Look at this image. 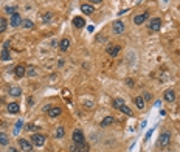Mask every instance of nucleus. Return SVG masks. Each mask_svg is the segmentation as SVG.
Wrapping results in <instances>:
<instances>
[{"instance_id":"1","label":"nucleus","mask_w":180,"mask_h":152,"mask_svg":"<svg viewBox=\"0 0 180 152\" xmlns=\"http://www.w3.org/2000/svg\"><path fill=\"white\" fill-rule=\"evenodd\" d=\"M44 143H45V135H42V134H33L31 135V144L33 146L40 147V146H44Z\"/></svg>"},{"instance_id":"2","label":"nucleus","mask_w":180,"mask_h":152,"mask_svg":"<svg viewBox=\"0 0 180 152\" xmlns=\"http://www.w3.org/2000/svg\"><path fill=\"white\" fill-rule=\"evenodd\" d=\"M171 141V134L169 132H163L159 138V147H166Z\"/></svg>"},{"instance_id":"3","label":"nucleus","mask_w":180,"mask_h":152,"mask_svg":"<svg viewBox=\"0 0 180 152\" xmlns=\"http://www.w3.org/2000/svg\"><path fill=\"white\" fill-rule=\"evenodd\" d=\"M45 110L48 112V115L51 118H56V116H59L62 113V109L58 107V106H48V107H45Z\"/></svg>"},{"instance_id":"4","label":"nucleus","mask_w":180,"mask_h":152,"mask_svg":"<svg viewBox=\"0 0 180 152\" xmlns=\"http://www.w3.org/2000/svg\"><path fill=\"white\" fill-rule=\"evenodd\" d=\"M70 150H71V152H89L90 147H89V144H86V143H79V144L75 143V144L70 147Z\"/></svg>"},{"instance_id":"5","label":"nucleus","mask_w":180,"mask_h":152,"mask_svg":"<svg viewBox=\"0 0 180 152\" xmlns=\"http://www.w3.org/2000/svg\"><path fill=\"white\" fill-rule=\"evenodd\" d=\"M19 146H20V149H22L23 152H31V150H33L31 141L25 140V138H20V140H19Z\"/></svg>"},{"instance_id":"6","label":"nucleus","mask_w":180,"mask_h":152,"mask_svg":"<svg viewBox=\"0 0 180 152\" xmlns=\"http://www.w3.org/2000/svg\"><path fill=\"white\" fill-rule=\"evenodd\" d=\"M160 27H162V20H160L159 17L151 19V22H149V30H151V31H159Z\"/></svg>"},{"instance_id":"7","label":"nucleus","mask_w":180,"mask_h":152,"mask_svg":"<svg viewBox=\"0 0 180 152\" xmlns=\"http://www.w3.org/2000/svg\"><path fill=\"white\" fill-rule=\"evenodd\" d=\"M112 30H113L115 34H121V33H124L126 27H124V23H123L121 20H117V22H113V25H112Z\"/></svg>"},{"instance_id":"8","label":"nucleus","mask_w":180,"mask_h":152,"mask_svg":"<svg viewBox=\"0 0 180 152\" xmlns=\"http://www.w3.org/2000/svg\"><path fill=\"white\" fill-rule=\"evenodd\" d=\"M71 138H73V143H76V144H79V143H84V134H82V131H73V135H71Z\"/></svg>"},{"instance_id":"9","label":"nucleus","mask_w":180,"mask_h":152,"mask_svg":"<svg viewBox=\"0 0 180 152\" xmlns=\"http://www.w3.org/2000/svg\"><path fill=\"white\" fill-rule=\"evenodd\" d=\"M10 23H11V27H20L22 25V17H20V14L19 13H14L13 16H11V20H10Z\"/></svg>"},{"instance_id":"10","label":"nucleus","mask_w":180,"mask_h":152,"mask_svg":"<svg viewBox=\"0 0 180 152\" xmlns=\"http://www.w3.org/2000/svg\"><path fill=\"white\" fill-rule=\"evenodd\" d=\"M14 74H16V78H23V76L27 74V68H25V65H22V64L16 65V68H14Z\"/></svg>"},{"instance_id":"11","label":"nucleus","mask_w":180,"mask_h":152,"mask_svg":"<svg viewBox=\"0 0 180 152\" xmlns=\"http://www.w3.org/2000/svg\"><path fill=\"white\" fill-rule=\"evenodd\" d=\"M163 98H165V101H168V103H174L175 101V92L172 89H168V90H165Z\"/></svg>"},{"instance_id":"12","label":"nucleus","mask_w":180,"mask_h":152,"mask_svg":"<svg viewBox=\"0 0 180 152\" xmlns=\"http://www.w3.org/2000/svg\"><path fill=\"white\" fill-rule=\"evenodd\" d=\"M147 17H149V13H141V14L134 17V23L135 25H141V23H144L147 20Z\"/></svg>"},{"instance_id":"13","label":"nucleus","mask_w":180,"mask_h":152,"mask_svg":"<svg viewBox=\"0 0 180 152\" xmlns=\"http://www.w3.org/2000/svg\"><path fill=\"white\" fill-rule=\"evenodd\" d=\"M120 50H121V48H120V45H109L106 51H107V55H109V56H113V58H115V56H118V55H120Z\"/></svg>"},{"instance_id":"14","label":"nucleus","mask_w":180,"mask_h":152,"mask_svg":"<svg viewBox=\"0 0 180 152\" xmlns=\"http://www.w3.org/2000/svg\"><path fill=\"white\" fill-rule=\"evenodd\" d=\"M68 48H70V39H67V37L61 39V42H59V50H61V51H67Z\"/></svg>"},{"instance_id":"15","label":"nucleus","mask_w":180,"mask_h":152,"mask_svg":"<svg viewBox=\"0 0 180 152\" xmlns=\"http://www.w3.org/2000/svg\"><path fill=\"white\" fill-rule=\"evenodd\" d=\"M81 11H82L84 14H93L95 8H93V5H90V3H82V5H81Z\"/></svg>"},{"instance_id":"16","label":"nucleus","mask_w":180,"mask_h":152,"mask_svg":"<svg viewBox=\"0 0 180 152\" xmlns=\"http://www.w3.org/2000/svg\"><path fill=\"white\" fill-rule=\"evenodd\" d=\"M8 112L10 113H19L20 112V106L17 103H10L8 104Z\"/></svg>"},{"instance_id":"17","label":"nucleus","mask_w":180,"mask_h":152,"mask_svg":"<svg viewBox=\"0 0 180 152\" xmlns=\"http://www.w3.org/2000/svg\"><path fill=\"white\" fill-rule=\"evenodd\" d=\"M73 25L76 28H82V27H86V20L82 17H75L73 19Z\"/></svg>"},{"instance_id":"18","label":"nucleus","mask_w":180,"mask_h":152,"mask_svg":"<svg viewBox=\"0 0 180 152\" xmlns=\"http://www.w3.org/2000/svg\"><path fill=\"white\" fill-rule=\"evenodd\" d=\"M64 135H65V127L64 126H58L55 131V138H64Z\"/></svg>"},{"instance_id":"19","label":"nucleus","mask_w":180,"mask_h":152,"mask_svg":"<svg viewBox=\"0 0 180 152\" xmlns=\"http://www.w3.org/2000/svg\"><path fill=\"white\" fill-rule=\"evenodd\" d=\"M113 123H115V118L113 116H106L104 120L101 121V126H102V127H107V126H110Z\"/></svg>"},{"instance_id":"20","label":"nucleus","mask_w":180,"mask_h":152,"mask_svg":"<svg viewBox=\"0 0 180 152\" xmlns=\"http://www.w3.org/2000/svg\"><path fill=\"white\" fill-rule=\"evenodd\" d=\"M10 95L14 96V98H17V96L22 95V89L20 87H13V89H10Z\"/></svg>"},{"instance_id":"21","label":"nucleus","mask_w":180,"mask_h":152,"mask_svg":"<svg viewBox=\"0 0 180 152\" xmlns=\"http://www.w3.org/2000/svg\"><path fill=\"white\" fill-rule=\"evenodd\" d=\"M22 27L27 28V30H31V28H34V23H33V20L25 19V20H22Z\"/></svg>"},{"instance_id":"22","label":"nucleus","mask_w":180,"mask_h":152,"mask_svg":"<svg viewBox=\"0 0 180 152\" xmlns=\"http://www.w3.org/2000/svg\"><path fill=\"white\" fill-rule=\"evenodd\" d=\"M135 106L141 110V109H144V99L141 98V96H137L135 98Z\"/></svg>"},{"instance_id":"23","label":"nucleus","mask_w":180,"mask_h":152,"mask_svg":"<svg viewBox=\"0 0 180 152\" xmlns=\"http://www.w3.org/2000/svg\"><path fill=\"white\" fill-rule=\"evenodd\" d=\"M8 141H10L8 135H6V134H3V132H0V144H2V146H6V144H8Z\"/></svg>"},{"instance_id":"24","label":"nucleus","mask_w":180,"mask_h":152,"mask_svg":"<svg viewBox=\"0 0 180 152\" xmlns=\"http://www.w3.org/2000/svg\"><path fill=\"white\" fill-rule=\"evenodd\" d=\"M112 106H113L115 109H121V106H124V101H123L121 98H117V99H113Z\"/></svg>"},{"instance_id":"25","label":"nucleus","mask_w":180,"mask_h":152,"mask_svg":"<svg viewBox=\"0 0 180 152\" xmlns=\"http://www.w3.org/2000/svg\"><path fill=\"white\" fill-rule=\"evenodd\" d=\"M6 27H8L6 19H5V17H0V33H3V31L6 30Z\"/></svg>"},{"instance_id":"26","label":"nucleus","mask_w":180,"mask_h":152,"mask_svg":"<svg viewBox=\"0 0 180 152\" xmlns=\"http://www.w3.org/2000/svg\"><path fill=\"white\" fill-rule=\"evenodd\" d=\"M10 53H8V50L6 48H3L2 50V53H0V59H2V61H10Z\"/></svg>"},{"instance_id":"27","label":"nucleus","mask_w":180,"mask_h":152,"mask_svg":"<svg viewBox=\"0 0 180 152\" xmlns=\"http://www.w3.org/2000/svg\"><path fill=\"white\" fill-rule=\"evenodd\" d=\"M25 129H27V131H33V132H36V131H39V126H36V124H27V126H25Z\"/></svg>"},{"instance_id":"28","label":"nucleus","mask_w":180,"mask_h":152,"mask_svg":"<svg viewBox=\"0 0 180 152\" xmlns=\"http://www.w3.org/2000/svg\"><path fill=\"white\" fill-rule=\"evenodd\" d=\"M51 19H53V14H51V13H45L42 16V22H50Z\"/></svg>"},{"instance_id":"29","label":"nucleus","mask_w":180,"mask_h":152,"mask_svg":"<svg viewBox=\"0 0 180 152\" xmlns=\"http://www.w3.org/2000/svg\"><path fill=\"white\" fill-rule=\"evenodd\" d=\"M120 110H121V112H124L126 115H132V110H131L129 107H127L126 104H124V106H121V109H120Z\"/></svg>"},{"instance_id":"30","label":"nucleus","mask_w":180,"mask_h":152,"mask_svg":"<svg viewBox=\"0 0 180 152\" xmlns=\"http://www.w3.org/2000/svg\"><path fill=\"white\" fill-rule=\"evenodd\" d=\"M27 73H28V76H34V74H36V68H34V67H28Z\"/></svg>"},{"instance_id":"31","label":"nucleus","mask_w":180,"mask_h":152,"mask_svg":"<svg viewBox=\"0 0 180 152\" xmlns=\"http://www.w3.org/2000/svg\"><path fill=\"white\" fill-rule=\"evenodd\" d=\"M5 11H6L8 14H11V16L16 13V10H14V8H11V6H6V10H5Z\"/></svg>"},{"instance_id":"32","label":"nucleus","mask_w":180,"mask_h":152,"mask_svg":"<svg viewBox=\"0 0 180 152\" xmlns=\"http://www.w3.org/2000/svg\"><path fill=\"white\" fill-rule=\"evenodd\" d=\"M20 126H22V123L19 121V123H17V126L14 127V135H16V134H19V129H20Z\"/></svg>"},{"instance_id":"33","label":"nucleus","mask_w":180,"mask_h":152,"mask_svg":"<svg viewBox=\"0 0 180 152\" xmlns=\"http://www.w3.org/2000/svg\"><path fill=\"white\" fill-rule=\"evenodd\" d=\"M89 2H90V3H95V5H98V3H101V2H102V0H89Z\"/></svg>"},{"instance_id":"34","label":"nucleus","mask_w":180,"mask_h":152,"mask_svg":"<svg viewBox=\"0 0 180 152\" xmlns=\"http://www.w3.org/2000/svg\"><path fill=\"white\" fill-rule=\"evenodd\" d=\"M8 152H20V150H17L16 147H10V149H8Z\"/></svg>"}]
</instances>
